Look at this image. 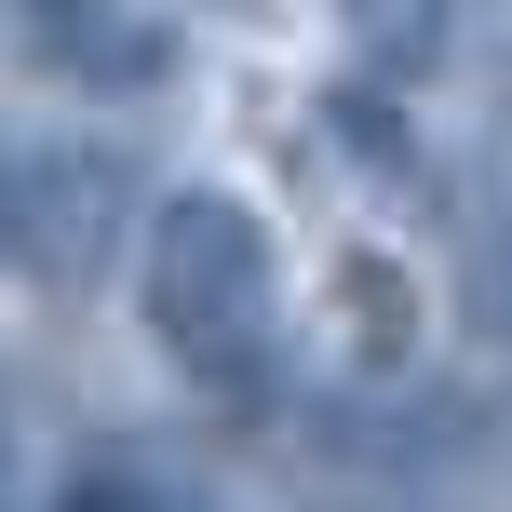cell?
<instances>
[{"label": "cell", "mask_w": 512, "mask_h": 512, "mask_svg": "<svg viewBox=\"0 0 512 512\" xmlns=\"http://www.w3.org/2000/svg\"><path fill=\"white\" fill-rule=\"evenodd\" d=\"M14 256H27V176L0 162V270H14Z\"/></svg>", "instance_id": "5"}, {"label": "cell", "mask_w": 512, "mask_h": 512, "mask_svg": "<svg viewBox=\"0 0 512 512\" xmlns=\"http://www.w3.org/2000/svg\"><path fill=\"white\" fill-rule=\"evenodd\" d=\"M14 41L41 54L54 81H81V95H149V81H176V27L135 14V0H14Z\"/></svg>", "instance_id": "2"}, {"label": "cell", "mask_w": 512, "mask_h": 512, "mask_svg": "<svg viewBox=\"0 0 512 512\" xmlns=\"http://www.w3.org/2000/svg\"><path fill=\"white\" fill-rule=\"evenodd\" d=\"M135 297H149V337L189 364L203 391H243L283 337V243L243 189H176L149 216V256H135Z\"/></svg>", "instance_id": "1"}, {"label": "cell", "mask_w": 512, "mask_h": 512, "mask_svg": "<svg viewBox=\"0 0 512 512\" xmlns=\"http://www.w3.org/2000/svg\"><path fill=\"white\" fill-rule=\"evenodd\" d=\"M337 297H364V351H405V270H391V256H351Z\"/></svg>", "instance_id": "4"}, {"label": "cell", "mask_w": 512, "mask_h": 512, "mask_svg": "<svg viewBox=\"0 0 512 512\" xmlns=\"http://www.w3.org/2000/svg\"><path fill=\"white\" fill-rule=\"evenodd\" d=\"M445 27H459V0H337V41L364 54V68H391V81H418L445 54Z\"/></svg>", "instance_id": "3"}]
</instances>
